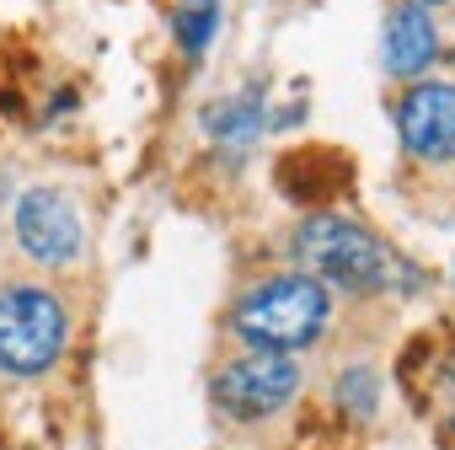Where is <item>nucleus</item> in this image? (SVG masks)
Wrapping results in <instances>:
<instances>
[{
  "label": "nucleus",
  "instance_id": "1",
  "mask_svg": "<svg viewBox=\"0 0 455 450\" xmlns=\"http://www.w3.org/2000/svg\"><path fill=\"white\" fill-rule=\"evenodd\" d=\"M327 317H332V290L295 269L252 285L231 311V333L263 354H300L322 338Z\"/></svg>",
  "mask_w": 455,
  "mask_h": 450
},
{
  "label": "nucleus",
  "instance_id": "2",
  "mask_svg": "<svg viewBox=\"0 0 455 450\" xmlns=\"http://www.w3.org/2000/svg\"><path fill=\"white\" fill-rule=\"evenodd\" d=\"M300 274H311L327 290H348V295H370L386 285L391 274V253L375 231H364L348 214H311L300 220V231L290 242Z\"/></svg>",
  "mask_w": 455,
  "mask_h": 450
},
{
  "label": "nucleus",
  "instance_id": "3",
  "mask_svg": "<svg viewBox=\"0 0 455 450\" xmlns=\"http://www.w3.org/2000/svg\"><path fill=\"white\" fill-rule=\"evenodd\" d=\"M70 343V311L49 285H0V375L38 381Z\"/></svg>",
  "mask_w": 455,
  "mask_h": 450
},
{
  "label": "nucleus",
  "instance_id": "4",
  "mask_svg": "<svg viewBox=\"0 0 455 450\" xmlns=\"http://www.w3.org/2000/svg\"><path fill=\"white\" fill-rule=\"evenodd\" d=\"M300 359L295 354H263V349H247L236 359H225L209 381V397L225 418L236 423H263L274 413H284L295 397H300Z\"/></svg>",
  "mask_w": 455,
  "mask_h": 450
},
{
  "label": "nucleus",
  "instance_id": "5",
  "mask_svg": "<svg viewBox=\"0 0 455 450\" xmlns=\"http://www.w3.org/2000/svg\"><path fill=\"white\" fill-rule=\"evenodd\" d=\"M17 242L38 269H70L86 247V220L65 188H28L17 198Z\"/></svg>",
  "mask_w": 455,
  "mask_h": 450
},
{
  "label": "nucleus",
  "instance_id": "6",
  "mask_svg": "<svg viewBox=\"0 0 455 450\" xmlns=\"http://www.w3.org/2000/svg\"><path fill=\"white\" fill-rule=\"evenodd\" d=\"M396 134L418 161H455V86L412 81L396 102Z\"/></svg>",
  "mask_w": 455,
  "mask_h": 450
},
{
  "label": "nucleus",
  "instance_id": "7",
  "mask_svg": "<svg viewBox=\"0 0 455 450\" xmlns=\"http://www.w3.org/2000/svg\"><path fill=\"white\" fill-rule=\"evenodd\" d=\"M434 60H439V33H434L428 6H418V0H396L391 17H386V38H380V65H386V76L418 81Z\"/></svg>",
  "mask_w": 455,
  "mask_h": 450
},
{
  "label": "nucleus",
  "instance_id": "8",
  "mask_svg": "<svg viewBox=\"0 0 455 450\" xmlns=\"http://www.w3.org/2000/svg\"><path fill=\"white\" fill-rule=\"evenodd\" d=\"M220 33V0H177L172 6V38L182 60H204Z\"/></svg>",
  "mask_w": 455,
  "mask_h": 450
},
{
  "label": "nucleus",
  "instance_id": "9",
  "mask_svg": "<svg viewBox=\"0 0 455 450\" xmlns=\"http://www.w3.org/2000/svg\"><path fill=\"white\" fill-rule=\"evenodd\" d=\"M204 129H209V140H220V145H236V150L252 145L258 129H263L258 97H225V102L204 108Z\"/></svg>",
  "mask_w": 455,
  "mask_h": 450
},
{
  "label": "nucleus",
  "instance_id": "10",
  "mask_svg": "<svg viewBox=\"0 0 455 450\" xmlns=\"http://www.w3.org/2000/svg\"><path fill=\"white\" fill-rule=\"evenodd\" d=\"M332 397H338L343 413L375 418V407H380V375H375L370 365H354V370H343V375L332 381Z\"/></svg>",
  "mask_w": 455,
  "mask_h": 450
},
{
  "label": "nucleus",
  "instance_id": "11",
  "mask_svg": "<svg viewBox=\"0 0 455 450\" xmlns=\"http://www.w3.org/2000/svg\"><path fill=\"white\" fill-rule=\"evenodd\" d=\"M418 6H439V0H418Z\"/></svg>",
  "mask_w": 455,
  "mask_h": 450
}]
</instances>
